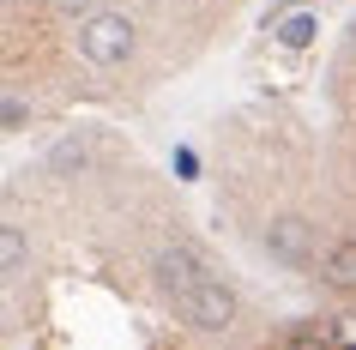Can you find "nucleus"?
<instances>
[{
  "label": "nucleus",
  "mask_w": 356,
  "mask_h": 350,
  "mask_svg": "<svg viewBox=\"0 0 356 350\" xmlns=\"http://www.w3.org/2000/svg\"><path fill=\"white\" fill-rule=\"evenodd\" d=\"M211 230L266 266L302 272L326 241H356V13L302 109L248 103L218 127Z\"/></svg>",
  "instance_id": "obj_1"
}]
</instances>
